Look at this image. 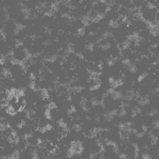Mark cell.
I'll use <instances>...</instances> for the list:
<instances>
[{
  "instance_id": "obj_1",
  "label": "cell",
  "mask_w": 159,
  "mask_h": 159,
  "mask_svg": "<svg viewBox=\"0 0 159 159\" xmlns=\"http://www.w3.org/2000/svg\"><path fill=\"white\" fill-rule=\"evenodd\" d=\"M119 154L126 159H135L137 156L138 148L136 146L129 143L127 138H123L121 143L116 146Z\"/></svg>"
},
{
  "instance_id": "obj_2",
  "label": "cell",
  "mask_w": 159,
  "mask_h": 159,
  "mask_svg": "<svg viewBox=\"0 0 159 159\" xmlns=\"http://www.w3.org/2000/svg\"><path fill=\"white\" fill-rule=\"evenodd\" d=\"M155 142L153 136L149 132L146 131L143 134L140 135V139L136 147L137 148H147Z\"/></svg>"
},
{
  "instance_id": "obj_3",
  "label": "cell",
  "mask_w": 159,
  "mask_h": 159,
  "mask_svg": "<svg viewBox=\"0 0 159 159\" xmlns=\"http://www.w3.org/2000/svg\"><path fill=\"white\" fill-rule=\"evenodd\" d=\"M159 156V144L155 142L147 148V157L148 158Z\"/></svg>"
},
{
  "instance_id": "obj_4",
  "label": "cell",
  "mask_w": 159,
  "mask_h": 159,
  "mask_svg": "<svg viewBox=\"0 0 159 159\" xmlns=\"http://www.w3.org/2000/svg\"><path fill=\"white\" fill-rule=\"evenodd\" d=\"M140 137V135L130 129L126 138L129 143H130L136 146L139 142Z\"/></svg>"
},
{
  "instance_id": "obj_5",
  "label": "cell",
  "mask_w": 159,
  "mask_h": 159,
  "mask_svg": "<svg viewBox=\"0 0 159 159\" xmlns=\"http://www.w3.org/2000/svg\"><path fill=\"white\" fill-rule=\"evenodd\" d=\"M146 131L151 134L154 138L155 142L159 144V125H155L152 128L146 130Z\"/></svg>"
},
{
  "instance_id": "obj_6",
  "label": "cell",
  "mask_w": 159,
  "mask_h": 159,
  "mask_svg": "<svg viewBox=\"0 0 159 159\" xmlns=\"http://www.w3.org/2000/svg\"><path fill=\"white\" fill-rule=\"evenodd\" d=\"M5 112L11 116H14L17 115V111L15 110V107L11 104H9L6 107Z\"/></svg>"
},
{
  "instance_id": "obj_7",
  "label": "cell",
  "mask_w": 159,
  "mask_h": 159,
  "mask_svg": "<svg viewBox=\"0 0 159 159\" xmlns=\"http://www.w3.org/2000/svg\"><path fill=\"white\" fill-rule=\"evenodd\" d=\"M1 75L5 79H11L12 74L9 69L7 68H3L1 71Z\"/></svg>"
},
{
  "instance_id": "obj_8",
  "label": "cell",
  "mask_w": 159,
  "mask_h": 159,
  "mask_svg": "<svg viewBox=\"0 0 159 159\" xmlns=\"http://www.w3.org/2000/svg\"><path fill=\"white\" fill-rule=\"evenodd\" d=\"M58 59V56L57 55H53L51 56H45L44 57V62L54 63L56 62Z\"/></svg>"
},
{
  "instance_id": "obj_9",
  "label": "cell",
  "mask_w": 159,
  "mask_h": 159,
  "mask_svg": "<svg viewBox=\"0 0 159 159\" xmlns=\"http://www.w3.org/2000/svg\"><path fill=\"white\" fill-rule=\"evenodd\" d=\"M85 89V88L82 86H75L74 87H72V93L77 94L79 93Z\"/></svg>"
},
{
  "instance_id": "obj_10",
  "label": "cell",
  "mask_w": 159,
  "mask_h": 159,
  "mask_svg": "<svg viewBox=\"0 0 159 159\" xmlns=\"http://www.w3.org/2000/svg\"><path fill=\"white\" fill-rule=\"evenodd\" d=\"M10 157L12 159H19L20 157V152L18 149H15L11 153Z\"/></svg>"
},
{
  "instance_id": "obj_11",
  "label": "cell",
  "mask_w": 159,
  "mask_h": 159,
  "mask_svg": "<svg viewBox=\"0 0 159 159\" xmlns=\"http://www.w3.org/2000/svg\"><path fill=\"white\" fill-rule=\"evenodd\" d=\"M58 123L59 127L63 130L65 129L68 128V125H67V123L65 122L63 118L60 119L58 120Z\"/></svg>"
},
{
  "instance_id": "obj_12",
  "label": "cell",
  "mask_w": 159,
  "mask_h": 159,
  "mask_svg": "<svg viewBox=\"0 0 159 159\" xmlns=\"http://www.w3.org/2000/svg\"><path fill=\"white\" fill-rule=\"evenodd\" d=\"M45 117L48 120H52V117L51 116V110L49 108H46L45 110L44 113Z\"/></svg>"
},
{
  "instance_id": "obj_13",
  "label": "cell",
  "mask_w": 159,
  "mask_h": 159,
  "mask_svg": "<svg viewBox=\"0 0 159 159\" xmlns=\"http://www.w3.org/2000/svg\"><path fill=\"white\" fill-rule=\"evenodd\" d=\"M101 86V83H94L90 87L89 89L91 91H94L99 89Z\"/></svg>"
},
{
  "instance_id": "obj_14",
  "label": "cell",
  "mask_w": 159,
  "mask_h": 159,
  "mask_svg": "<svg viewBox=\"0 0 159 159\" xmlns=\"http://www.w3.org/2000/svg\"><path fill=\"white\" fill-rule=\"evenodd\" d=\"M20 61V60L18 59L17 58L14 57L9 58V62H10V63L11 65H18L19 64Z\"/></svg>"
},
{
  "instance_id": "obj_15",
  "label": "cell",
  "mask_w": 159,
  "mask_h": 159,
  "mask_svg": "<svg viewBox=\"0 0 159 159\" xmlns=\"http://www.w3.org/2000/svg\"><path fill=\"white\" fill-rule=\"evenodd\" d=\"M24 43L22 40L21 39H17L16 40V43H15V48L16 49H18L21 47L23 46Z\"/></svg>"
},
{
  "instance_id": "obj_16",
  "label": "cell",
  "mask_w": 159,
  "mask_h": 159,
  "mask_svg": "<svg viewBox=\"0 0 159 159\" xmlns=\"http://www.w3.org/2000/svg\"><path fill=\"white\" fill-rule=\"evenodd\" d=\"M46 108H49L50 110H55L57 108V105L54 102H50L45 106Z\"/></svg>"
},
{
  "instance_id": "obj_17",
  "label": "cell",
  "mask_w": 159,
  "mask_h": 159,
  "mask_svg": "<svg viewBox=\"0 0 159 159\" xmlns=\"http://www.w3.org/2000/svg\"><path fill=\"white\" fill-rule=\"evenodd\" d=\"M72 129H73L76 132H79L81 131V130H82V126L81 124H79V123L75 124H74L73 126Z\"/></svg>"
},
{
  "instance_id": "obj_18",
  "label": "cell",
  "mask_w": 159,
  "mask_h": 159,
  "mask_svg": "<svg viewBox=\"0 0 159 159\" xmlns=\"http://www.w3.org/2000/svg\"><path fill=\"white\" fill-rule=\"evenodd\" d=\"M7 57V56H6L4 54H1V58H0V64L2 66L4 65L6 62Z\"/></svg>"
},
{
  "instance_id": "obj_19",
  "label": "cell",
  "mask_w": 159,
  "mask_h": 159,
  "mask_svg": "<svg viewBox=\"0 0 159 159\" xmlns=\"http://www.w3.org/2000/svg\"><path fill=\"white\" fill-rule=\"evenodd\" d=\"M33 134L31 133H27L24 134L22 136L23 140L24 141H28L29 139H30L31 137H32Z\"/></svg>"
},
{
  "instance_id": "obj_20",
  "label": "cell",
  "mask_w": 159,
  "mask_h": 159,
  "mask_svg": "<svg viewBox=\"0 0 159 159\" xmlns=\"http://www.w3.org/2000/svg\"><path fill=\"white\" fill-rule=\"evenodd\" d=\"M88 102V101L87 98L85 97H82L81 98V100H80L79 104L82 107L84 106L87 105V103Z\"/></svg>"
},
{
  "instance_id": "obj_21",
  "label": "cell",
  "mask_w": 159,
  "mask_h": 159,
  "mask_svg": "<svg viewBox=\"0 0 159 159\" xmlns=\"http://www.w3.org/2000/svg\"><path fill=\"white\" fill-rule=\"evenodd\" d=\"M7 143L11 145H13L14 144V143H15L14 138L11 135H8L7 136Z\"/></svg>"
},
{
  "instance_id": "obj_22",
  "label": "cell",
  "mask_w": 159,
  "mask_h": 159,
  "mask_svg": "<svg viewBox=\"0 0 159 159\" xmlns=\"http://www.w3.org/2000/svg\"><path fill=\"white\" fill-rule=\"evenodd\" d=\"M0 129L2 133L4 132L7 129L6 126V123H5L4 121H1L0 123Z\"/></svg>"
},
{
  "instance_id": "obj_23",
  "label": "cell",
  "mask_w": 159,
  "mask_h": 159,
  "mask_svg": "<svg viewBox=\"0 0 159 159\" xmlns=\"http://www.w3.org/2000/svg\"><path fill=\"white\" fill-rule=\"evenodd\" d=\"M26 125V122L25 120H21L19 123L16 125V127L19 129H22Z\"/></svg>"
},
{
  "instance_id": "obj_24",
  "label": "cell",
  "mask_w": 159,
  "mask_h": 159,
  "mask_svg": "<svg viewBox=\"0 0 159 159\" xmlns=\"http://www.w3.org/2000/svg\"><path fill=\"white\" fill-rule=\"evenodd\" d=\"M52 44V41L49 40V39H48V40H46V41H45L43 43V45L44 46H48L51 45Z\"/></svg>"
},
{
  "instance_id": "obj_25",
  "label": "cell",
  "mask_w": 159,
  "mask_h": 159,
  "mask_svg": "<svg viewBox=\"0 0 159 159\" xmlns=\"http://www.w3.org/2000/svg\"><path fill=\"white\" fill-rule=\"evenodd\" d=\"M10 135L15 139V138H16V137H18L19 135L17 133L16 131L12 129L11 130V132H10Z\"/></svg>"
},
{
  "instance_id": "obj_26",
  "label": "cell",
  "mask_w": 159,
  "mask_h": 159,
  "mask_svg": "<svg viewBox=\"0 0 159 159\" xmlns=\"http://www.w3.org/2000/svg\"><path fill=\"white\" fill-rule=\"evenodd\" d=\"M76 56L81 60H83L85 59V56L82 53H77L75 54Z\"/></svg>"
},
{
  "instance_id": "obj_27",
  "label": "cell",
  "mask_w": 159,
  "mask_h": 159,
  "mask_svg": "<svg viewBox=\"0 0 159 159\" xmlns=\"http://www.w3.org/2000/svg\"><path fill=\"white\" fill-rule=\"evenodd\" d=\"M45 127L47 131H50L52 130L53 129V126L50 123H47L45 125Z\"/></svg>"
},
{
  "instance_id": "obj_28",
  "label": "cell",
  "mask_w": 159,
  "mask_h": 159,
  "mask_svg": "<svg viewBox=\"0 0 159 159\" xmlns=\"http://www.w3.org/2000/svg\"><path fill=\"white\" fill-rule=\"evenodd\" d=\"M15 51H14V50L13 49H11V50H9L8 52H7V56L8 57H13L15 55Z\"/></svg>"
},
{
  "instance_id": "obj_29",
  "label": "cell",
  "mask_w": 159,
  "mask_h": 159,
  "mask_svg": "<svg viewBox=\"0 0 159 159\" xmlns=\"http://www.w3.org/2000/svg\"><path fill=\"white\" fill-rule=\"evenodd\" d=\"M38 130L42 134L45 133H46V132L47 131L44 126L38 128Z\"/></svg>"
},
{
  "instance_id": "obj_30",
  "label": "cell",
  "mask_w": 159,
  "mask_h": 159,
  "mask_svg": "<svg viewBox=\"0 0 159 159\" xmlns=\"http://www.w3.org/2000/svg\"><path fill=\"white\" fill-rule=\"evenodd\" d=\"M41 55H42V52H39V51L35 52L33 53V57L36 58L39 57Z\"/></svg>"
},
{
  "instance_id": "obj_31",
  "label": "cell",
  "mask_w": 159,
  "mask_h": 159,
  "mask_svg": "<svg viewBox=\"0 0 159 159\" xmlns=\"http://www.w3.org/2000/svg\"><path fill=\"white\" fill-rule=\"evenodd\" d=\"M29 77H30V79L31 80H33V81H35L36 78L35 75L33 72H31L30 73V76H29Z\"/></svg>"
},
{
  "instance_id": "obj_32",
  "label": "cell",
  "mask_w": 159,
  "mask_h": 159,
  "mask_svg": "<svg viewBox=\"0 0 159 159\" xmlns=\"http://www.w3.org/2000/svg\"><path fill=\"white\" fill-rule=\"evenodd\" d=\"M25 106H23L20 105V106L18 108L17 112H19V113H21V112L24 111V109H25Z\"/></svg>"
},
{
  "instance_id": "obj_33",
  "label": "cell",
  "mask_w": 159,
  "mask_h": 159,
  "mask_svg": "<svg viewBox=\"0 0 159 159\" xmlns=\"http://www.w3.org/2000/svg\"><path fill=\"white\" fill-rule=\"evenodd\" d=\"M82 109L85 112H88L89 111V108L87 105L82 107Z\"/></svg>"
},
{
  "instance_id": "obj_34",
  "label": "cell",
  "mask_w": 159,
  "mask_h": 159,
  "mask_svg": "<svg viewBox=\"0 0 159 159\" xmlns=\"http://www.w3.org/2000/svg\"><path fill=\"white\" fill-rule=\"evenodd\" d=\"M87 71L88 73L90 74L91 75L94 71H93L92 69H90V68H87Z\"/></svg>"
},
{
  "instance_id": "obj_35",
  "label": "cell",
  "mask_w": 159,
  "mask_h": 159,
  "mask_svg": "<svg viewBox=\"0 0 159 159\" xmlns=\"http://www.w3.org/2000/svg\"><path fill=\"white\" fill-rule=\"evenodd\" d=\"M72 96H71V95H69L68 96V97H67V102H71L72 101Z\"/></svg>"
},
{
  "instance_id": "obj_36",
  "label": "cell",
  "mask_w": 159,
  "mask_h": 159,
  "mask_svg": "<svg viewBox=\"0 0 159 159\" xmlns=\"http://www.w3.org/2000/svg\"><path fill=\"white\" fill-rule=\"evenodd\" d=\"M47 72L49 73L50 74H52L54 72L53 70L52 69H50V68H47Z\"/></svg>"
},
{
  "instance_id": "obj_37",
  "label": "cell",
  "mask_w": 159,
  "mask_h": 159,
  "mask_svg": "<svg viewBox=\"0 0 159 159\" xmlns=\"http://www.w3.org/2000/svg\"><path fill=\"white\" fill-rule=\"evenodd\" d=\"M63 50V48L62 47H59L58 48V49H57V51H58V52H60Z\"/></svg>"
},
{
  "instance_id": "obj_38",
  "label": "cell",
  "mask_w": 159,
  "mask_h": 159,
  "mask_svg": "<svg viewBox=\"0 0 159 159\" xmlns=\"http://www.w3.org/2000/svg\"><path fill=\"white\" fill-rule=\"evenodd\" d=\"M5 117L4 116H1L0 119H1V121H4L5 120Z\"/></svg>"
},
{
  "instance_id": "obj_39",
  "label": "cell",
  "mask_w": 159,
  "mask_h": 159,
  "mask_svg": "<svg viewBox=\"0 0 159 159\" xmlns=\"http://www.w3.org/2000/svg\"><path fill=\"white\" fill-rule=\"evenodd\" d=\"M86 119L87 120H91V117L90 116H87L86 117Z\"/></svg>"
},
{
  "instance_id": "obj_40",
  "label": "cell",
  "mask_w": 159,
  "mask_h": 159,
  "mask_svg": "<svg viewBox=\"0 0 159 159\" xmlns=\"http://www.w3.org/2000/svg\"><path fill=\"white\" fill-rule=\"evenodd\" d=\"M7 159H12L11 158V157H10V156H9V157H8V158H7Z\"/></svg>"
}]
</instances>
